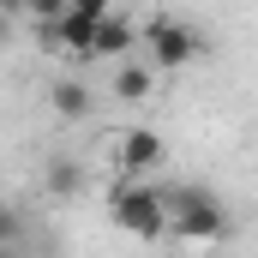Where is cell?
Returning <instances> with one entry per match:
<instances>
[{
	"instance_id": "1",
	"label": "cell",
	"mask_w": 258,
	"mask_h": 258,
	"mask_svg": "<svg viewBox=\"0 0 258 258\" xmlns=\"http://www.w3.org/2000/svg\"><path fill=\"white\" fill-rule=\"evenodd\" d=\"M108 216H114V228H126L132 240H162L168 198H162V186H144V180H114L108 186Z\"/></svg>"
},
{
	"instance_id": "2",
	"label": "cell",
	"mask_w": 258,
	"mask_h": 258,
	"mask_svg": "<svg viewBox=\"0 0 258 258\" xmlns=\"http://www.w3.org/2000/svg\"><path fill=\"white\" fill-rule=\"evenodd\" d=\"M162 198H168V228H174L180 240H192V246L222 240V204H216L210 192L186 186V192H162Z\"/></svg>"
},
{
	"instance_id": "3",
	"label": "cell",
	"mask_w": 258,
	"mask_h": 258,
	"mask_svg": "<svg viewBox=\"0 0 258 258\" xmlns=\"http://www.w3.org/2000/svg\"><path fill=\"white\" fill-rule=\"evenodd\" d=\"M144 42H150V66H162V72H180V66H192V54H198V36L180 18H150Z\"/></svg>"
},
{
	"instance_id": "4",
	"label": "cell",
	"mask_w": 258,
	"mask_h": 258,
	"mask_svg": "<svg viewBox=\"0 0 258 258\" xmlns=\"http://www.w3.org/2000/svg\"><path fill=\"white\" fill-rule=\"evenodd\" d=\"M114 162H120L126 180H138V174H150V168L168 162V144H162V132H150V126H126L114 138Z\"/></svg>"
},
{
	"instance_id": "5",
	"label": "cell",
	"mask_w": 258,
	"mask_h": 258,
	"mask_svg": "<svg viewBox=\"0 0 258 258\" xmlns=\"http://www.w3.org/2000/svg\"><path fill=\"white\" fill-rule=\"evenodd\" d=\"M36 30H42V48H48V54L90 60V42H96V18H84V12H72V6H66L54 24H36Z\"/></svg>"
},
{
	"instance_id": "6",
	"label": "cell",
	"mask_w": 258,
	"mask_h": 258,
	"mask_svg": "<svg viewBox=\"0 0 258 258\" xmlns=\"http://www.w3.org/2000/svg\"><path fill=\"white\" fill-rule=\"evenodd\" d=\"M132 42H138V30H132V18H120V12H108V18H96V42H90V60H126Z\"/></svg>"
},
{
	"instance_id": "7",
	"label": "cell",
	"mask_w": 258,
	"mask_h": 258,
	"mask_svg": "<svg viewBox=\"0 0 258 258\" xmlns=\"http://www.w3.org/2000/svg\"><path fill=\"white\" fill-rule=\"evenodd\" d=\"M150 84H156V66H114V96L120 102H144L150 96Z\"/></svg>"
},
{
	"instance_id": "8",
	"label": "cell",
	"mask_w": 258,
	"mask_h": 258,
	"mask_svg": "<svg viewBox=\"0 0 258 258\" xmlns=\"http://www.w3.org/2000/svg\"><path fill=\"white\" fill-rule=\"evenodd\" d=\"M48 102H54V108H60L66 120H84V114H90V90H84V84H78V78H60V84H54V90H48Z\"/></svg>"
},
{
	"instance_id": "9",
	"label": "cell",
	"mask_w": 258,
	"mask_h": 258,
	"mask_svg": "<svg viewBox=\"0 0 258 258\" xmlns=\"http://www.w3.org/2000/svg\"><path fill=\"white\" fill-rule=\"evenodd\" d=\"M66 12V0H24V18H36V24H54Z\"/></svg>"
},
{
	"instance_id": "10",
	"label": "cell",
	"mask_w": 258,
	"mask_h": 258,
	"mask_svg": "<svg viewBox=\"0 0 258 258\" xmlns=\"http://www.w3.org/2000/svg\"><path fill=\"white\" fill-rule=\"evenodd\" d=\"M18 234H24V216H18L12 204H0V246H12Z\"/></svg>"
},
{
	"instance_id": "11",
	"label": "cell",
	"mask_w": 258,
	"mask_h": 258,
	"mask_svg": "<svg viewBox=\"0 0 258 258\" xmlns=\"http://www.w3.org/2000/svg\"><path fill=\"white\" fill-rule=\"evenodd\" d=\"M48 192H78V168H48Z\"/></svg>"
},
{
	"instance_id": "12",
	"label": "cell",
	"mask_w": 258,
	"mask_h": 258,
	"mask_svg": "<svg viewBox=\"0 0 258 258\" xmlns=\"http://www.w3.org/2000/svg\"><path fill=\"white\" fill-rule=\"evenodd\" d=\"M72 12H84V18H108V12H120L114 0H66Z\"/></svg>"
},
{
	"instance_id": "13",
	"label": "cell",
	"mask_w": 258,
	"mask_h": 258,
	"mask_svg": "<svg viewBox=\"0 0 258 258\" xmlns=\"http://www.w3.org/2000/svg\"><path fill=\"white\" fill-rule=\"evenodd\" d=\"M12 42V12H0V48Z\"/></svg>"
},
{
	"instance_id": "14",
	"label": "cell",
	"mask_w": 258,
	"mask_h": 258,
	"mask_svg": "<svg viewBox=\"0 0 258 258\" xmlns=\"http://www.w3.org/2000/svg\"><path fill=\"white\" fill-rule=\"evenodd\" d=\"M0 12H18V18H24V0H0Z\"/></svg>"
}]
</instances>
